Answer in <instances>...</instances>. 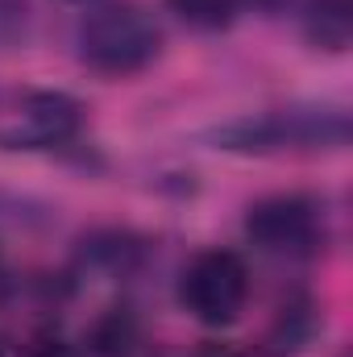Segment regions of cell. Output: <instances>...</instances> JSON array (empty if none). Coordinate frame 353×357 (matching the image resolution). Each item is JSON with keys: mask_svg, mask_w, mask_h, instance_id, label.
<instances>
[{"mask_svg": "<svg viewBox=\"0 0 353 357\" xmlns=\"http://www.w3.org/2000/svg\"><path fill=\"white\" fill-rule=\"evenodd\" d=\"M246 0H171V8L179 13V21H187L191 29H204V33H216V29H229L237 21Z\"/></svg>", "mask_w": 353, "mask_h": 357, "instance_id": "8", "label": "cell"}, {"mask_svg": "<svg viewBox=\"0 0 353 357\" xmlns=\"http://www.w3.org/2000/svg\"><path fill=\"white\" fill-rule=\"evenodd\" d=\"M179 303L208 328H229L250 303V266L233 250L195 254L179 278Z\"/></svg>", "mask_w": 353, "mask_h": 357, "instance_id": "3", "label": "cell"}, {"mask_svg": "<svg viewBox=\"0 0 353 357\" xmlns=\"http://www.w3.org/2000/svg\"><path fill=\"white\" fill-rule=\"evenodd\" d=\"M303 33H308L312 46L341 54L353 38V4L350 0H308Z\"/></svg>", "mask_w": 353, "mask_h": 357, "instance_id": "6", "label": "cell"}, {"mask_svg": "<svg viewBox=\"0 0 353 357\" xmlns=\"http://www.w3.org/2000/svg\"><path fill=\"white\" fill-rule=\"evenodd\" d=\"M0 357H4V345H0Z\"/></svg>", "mask_w": 353, "mask_h": 357, "instance_id": "12", "label": "cell"}, {"mask_svg": "<svg viewBox=\"0 0 353 357\" xmlns=\"http://www.w3.org/2000/svg\"><path fill=\"white\" fill-rule=\"evenodd\" d=\"M29 357H80L71 345H63V341H42V345H33Z\"/></svg>", "mask_w": 353, "mask_h": 357, "instance_id": "10", "label": "cell"}, {"mask_svg": "<svg viewBox=\"0 0 353 357\" xmlns=\"http://www.w3.org/2000/svg\"><path fill=\"white\" fill-rule=\"evenodd\" d=\"M80 59L100 75H137L163 50V29L142 4H100L75 29Z\"/></svg>", "mask_w": 353, "mask_h": 357, "instance_id": "2", "label": "cell"}, {"mask_svg": "<svg viewBox=\"0 0 353 357\" xmlns=\"http://www.w3.org/2000/svg\"><path fill=\"white\" fill-rule=\"evenodd\" d=\"M246 233L250 241L278 254V258H312L324 250L329 241V216L324 204L299 191H283V195H266L246 212Z\"/></svg>", "mask_w": 353, "mask_h": 357, "instance_id": "4", "label": "cell"}, {"mask_svg": "<svg viewBox=\"0 0 353 357\" xmlns=\"http://www.w3.org/2000/svg\"><path fill=\"white\" fill-rule=\"evenodd\" d=\"M312 328H316V320H312V307H308V303H299V307H283L278 320H274V328H270V337H266V345H270L266 354L283 357V354L303 349L308 337H312Z\"/></svg>", "mask_w": 353, "mask_h": 357, "instance_id": "7", "label": "cell"}, {"mask_svg": "<svg viewBox=\"0 0 353 357\" xmlns=\"http://www.w3.org/2000/svg\"><path fill=\"white\" fill-rule=\"evenodd\" d=\"M208 357H233V354H208Z\"/></svg>", "mask_w": 353, "mask_h": 357, "instance_id": "11", "label": "cell"}, {"mask_svg": "<svg viewBox=\"0 0 353 357\" xmlns=\"http://www.w3.org/2000/svg\"><path fill=\"white\" fill-rule=\"evenodd\" d=\"M84 129V104L67 91H25L8 116H0L4 150H59Z\"/></svg>", "mask_w": 353, "mask_h": 357, "instance_id": "5", "label": "cell"}, {"mask_svg": "<svg viewBox=\"0 0 353 357\" xmlns=\"http://www.w3.org/2000/svg\"><path fill=\"white\" fill-rule=\"evenodd\" d=\"M216 150L229 154H324V150H345L350 146V112L345 108H324V104H291V108H270L254 116H237L229 125H216L208 133Z\"/></svg>", "mask_w": 353, "mask_h": 357, "instance_id": "1", "label": "cell"}, {"mask_svg": "<svg viewBox=\"0 0 353 357\" xmlns=\"http://www.w3.org/2000/svg\"><path fill=\"white\" fill-rule=\"evenodd\" d=\"M129 337H133V324H129V316H125V312H112V316H108V320L96 328V337H91L96 345H91V349H100L104 357L125 354V349H129Z\"/></svg>", "mask_w": 353, "mask_h": 357, "instance_id": "9", "label": "cell"}]
</instances>
